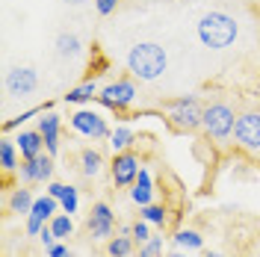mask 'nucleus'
I'll list each match as a JSON object with an SVG mask.
<instances>
[{
	"label": "nucleus",
	"instance_id": "nucleus-31",
	"mask_svg": "<svg viewBox=\"0 0 260 257\" xmlns=\"http://www.w3.org/2000/svg\"><path fill=\"white\" fill-rule=\"evenodd\" d=\"M65 192H68V183H56V180H50V183H48V195H50V198H56V201H59Z\"/></svg>",
	"mask_w": 260,
	"mask_h": 257
},
{
	"label": "nucleus",
	"instance_id": "nucleus-30",
	"mask_svg": "<svg viewBox=\"0 0 260 257\" xmlns=\"http://www.w3.org/2000/svg\"><path fill=\"white\" fill-rule=\"evenodd\" d=\"M115 6H118V0H95V9L98 15H113Z\"/></svg>",
	"mask_w": 260,
	"mask_h": 257
},
{
	"label": "nucleus",
	"instance_id": "nucleus-5",
	"mask_svg": "<svg viewBox=\"0 0 260 257\" xmlns=\"http://www.w3.org/2000/svg\"><path fill=\"white\" fill-rule=\"evenodd\" d=\"M95 101L104 110H110V113H124L130 104L136 101V86H133V80H115L110 86H104Z\"/></svg>",
	"mask_w": 260,
	"mask_h": 257
},
{
	"label": "nucleus",
	"instance_id": "nucleus-1",
	"mask_svg": "<svg viewBox=\"0 0 260 257\" xmlns=\"http://www.w3.org/2000/svg\"><path fill=\"white\" fill-rule=\"evenodd\" d=\"M195 33H198V42H201L204 48L225 50V48H231V45L237 42V36H240V24H237V18H231L228 12L213 9V12H207V15H201Z\"/></svg>",
	"mask_w": 260,
	"mask_h": 257
},
{
	"label": "nucleus",
	"instance_id": "nucleus-6",
	"mask_svg": "<svg viewBox=\"0 0 260 257\" xmlns=\"http://www.w3.org/2000/svg\"><path fill=\"white\" fill-rule=\"evenodd\" d=\"M68 121H71V130L86 136V139H110V133H113L107 118L95 110H77V113L68 115Z\"/></svg>",
	"mask_w": 260,
	"mask_h": 257
},
{
	"label": "nucleus",
	"instance_id": "nucleus-27",
	"mask_svg": "<svg viewBox=\"0 0 260 257\" xmlns=\"http://www.w3.org/2000/svg\"><path fill=\"white\" fill-rule=\"evenodd\" d=\"M39 113H42V110L36 107V110H27V113L15 115V118H9V121H3V130H21L24 124H27V121H30V118H36Z\"/></svg>",
	"mask_w": 260,
	"mask_h": 257
},
{
	"label": "nucleus",
	"instance_id": "nucleus-25",
	"mask_svg": "<svg viewBox=\"0 0 260 257\" xmlns=\"http://www.w3.org/2000/svg\"><path fill=\"white\" fill-rule=\"evenodd\" d=\"M139 219H145V222H151V225L162 228L166 222H169V213H166L162 204H145V207H139Z\"/></svg>",
	"mask_w": 260,
	"mask_h": 257
},
{
	"label": "nucleus",
	"instance_id": "nucleus-2",
	"mask_svg": "<svg viewBox=\"0 0 260 257\" xmlns=\"http://www.w3.org/2000/svg\"><path fill=\"white\" fill-rule=\"evenodd\" d=\"M169 68V56L157 42H136L127 50V71L139 80H157Z\"/></svg>",
	"mask_w": 260,
	"mask_h": 257
},
{
	"label": "nucleus",
	"instance_id": "nucleus-22",
	"mask_svg": "<svg viewBox=\"0 0 260 257\" xmlns=\"http://www.w3.org/2000/svg\"><path fill=\"white\" fill-rule=\"evenodd\" d=\"M48 225H50V231L56 234V240H59V242H62L65 237H71V234H74V219H71L68 213H62V210H59V213L50 219Z\"/></svg>",
	"mask_w": 260,
	"mask_h": 257
},
{
	"label": "nucleus",
	"instance_id": "nucleus-16",
	"mask_svg": "<svg viewBox=\"0 0 260 257\" xmlns=\"http://www.w3.org/2000/svg\"><path fill=\"white\" fill-rule=\"evenodd\" d=\"M53 45H56V53H59L62 59H77L83 53V39L77 33H59Z\"/></svg>",
	"mask_w": 260,
	"mask_h": 257
},
{
	"label": "nucleus",
	"instance_id": "nucleus-32",
	"mask_svg": "<svg viewBox=\"0 0 260 257\" xmlns=\"http://www.w3.org/2000/svg\"><path fill=\"white\" fill-rule=\"evenodd\" d=\"M39 240H42V245H45V248H50V245H56V234H53V231H50V225H45L42 228V234H39Z\"/></svg>",
	"mask_w": 260,
	"mask_h": 257
},
{
	"label": "nucleus",
	"instance_id": "nucleus-36",
	"mask_svg": "<svg viewBox=\"0 0 260 257\" xmlns=\"http://www.w3.org/2000/svg\"><path fill=\"white\" fill-rule=\"evenodd\" d=\"M204 257H225V254H219V251H207Z\"/></svg>",
	"mask_w": 260,
	"mask_h": 257
},
{
	"label": "nucleus",
	"instance_id": "nucleus-12",
	"mask_svg": "<svg viewBox=\"0 0 260 257\" xmlns=\"http://www.w3.org/2000/svg\"><path fill=\"white\" fill-rule=\"evenodd\" d=\"M113 228H115V213L110 210V204L98 201L95 207H92V216H89V234H92V240L113 237Z\"/></svg>",
	"mask_w": 260,
	"mask_h": 257
},
{
	"label": "nucleus",
	"instance_id": "nucleus-10",
	"mask_svg": "<svg viewBox=\"0 0 260 257\" xmlns=\"http://www.w3.org/2000/svg\"><path fill=\"white\" fill-rule=\"evenodd\" d=\"M59 210H62V207H59V201H56V198H50V195L36 198L30 216H27V234H30V237H39V234H42V228L48 225Z\"/></svg>",
	"mask_w": 260,
	"mask_h": 257
},
{
	"label": "nucleus",
	"instance_id": "nucleus-24",
	"mask_svg": "<svg viewBox=\"0 0 260 257\" xmlns=\"http://www.w3.org/2000/svg\"><path fill=\"white\" fill-rule=\"evenodd\" d=\"M133 139H136V133H133V127H115L113 133H110V145H113V151L118 154V151H127L130 145H133Z\"/></svg>",
	"mask_w": 260,
	"mask_h": 257
},
{
	"label": "nucleus",
	"instance_id": "nucleus-11",
	"mask_svg": "<svg viewBox=\"0 0 260 257\" xmlns=\"http://www.w3.org/2000/svg\"><path fill=\"white\" fill-rule=\"evenodd\" d=\"M18 175L24 183H50V175H53V157H45V154H39L36 160H21L18 166Z\"/></svg>",
	"mask_w": 260,
	"mask_h": 257
},
{
	"label": "nucleus",
	"instance_id": "nucleus-35",
	"mask_svg": "<svg viewBox=\"0 0 260 257\" xmlns=\"http://www.w3.org/2000/svg\"><path fill=\"white\" fill-rule=\"evenodd\" d=\"M62 3H71V6H83L86 0H62Z\"/></svg>",
	"mask_w": 260,
	"mask_h": 257
},
{
	"label": "nucleus",
	"instance_id": "nucleus-18",
	"mask_svg": "<svg viewBox=\"0 0 260 257\" xmlns=\"http://www.w3.org/2000/svg\"><path fill=\"white\" fill-rule=\"evenodd\" d=\"M98 83L95 80H86V83H80V86H74L68 95H65V104H89V101H95L98 98Z\"/></svg>",
	"mask_w": 260,
	"mask_h": 257
},
{
	"label": "nucleus",
	"instance_id": "nucleus-29",
	"mask_svg": "<svg viewBox=\"0 0 260 257\" xmlns=\"http://www.w3.org/2000/svg\"><path fill=\"white\" fill-rule=\"evenodd\" d=\"M133 240L139 242V245L151 240V222H145V219H139V222L133 225Z\"/></svg>",
	"mask_w": 260,
	"mask_h": 257
},
{
	"label": "nucleus",
	"instance_id": "nucleus-33",
	"mask_svg": "<svg viewBox=\"0 0 260 257\" xmlns=\"http://www.w3.org/2000/svg\"><path fill=\"white\" fill-rule=\"evenodd\" d=\"M48 257H74V254L68 251V245L56 242V245H50V248H48Z\"/></svg>",
	"mask_w": 260,
	"mask_h": 257
},
{
	"label": "nucleus",
	"instance_id": "nucleus-19",
	"mask_svg": "<svg viewBox=\"0 0 260 257\" xmlns=\"http://www.w3.org/2000/svg\"><path fill=\"white\" fill-rule=\"evenodd\" d=\"M32 204H36V198H32L30 189H15V192L9 195V213H18V216H30Z\"/></svg>",
	"mask_w": 260,
	"mask_h": 257
},
{
	"label": "nucleus",
	"instance_id": "nucleus-28",
	"mask_svg": "<svg viewBox=\"0 0 260 257\" xmlns=\"http://www.w3.org/2000/svg\"><path fill=\"white\" fill-rule=\"evenodd\" d=\"M162 254V237H151L139 245V257H160Z\"/></svg>",
	"mask_w": 260,
	"mask_h": 257
},
{
	"label": "nucleus",
	"instance_id": "nucleus-8",
	"mask_svg": "<svg viewBox=\"0 0 260 257\" xmlns=\"http://www.w3.org/2000/svg\"><path fill=\"white\" fill-rule=\"evenodd\" d=\"M139 172H142V163L133 151H118L110 163V175H113L115 186H133Z\"/></svg>",
	"mask_w": 260,
	"mask_h": 257
},
{
	"label": "nucleus",
	"instance_id": "nucleus-21",
	"mask_svg": "<svg viewBox=\"0 0 260 257\" xmlns=\"http://www.w3.org/2000/svg\"><path fill=\"white\" fill-rule=\"evenodd\" d=\"M172 240H175V245H178L180 251H198V248L204 245L201 234H198V231H192V228H180Z\"/></svg>",
	"mask_w": 260,
	"mask_h": 257
},
{
	"label": "nucleus",
	"instance_id": "nucleus-7",
	"mask_svg": "<svg viewBox=\"0 0 260 257\" xmlns=\"http://www.w3.org/2000/svg\"><path fill=\"white\" fill-rule=\"evenodd\" d=\"M3 86H6V92L12 98H27L39 89V74H36V68H30V65H15V68L6 71Z\"/></svg>",
	"mask_w": 260,
	"mask_h": 257
},
{
	"label": "nucleus",
	"instance_id": "nucleus-15",
	"mask_svg": "<svg viewBox=\"0 0 260 257\" xmlns=\"http://www.w3.org/2000/svg\"><path fill=\"white\" fill-rule=\"evenodd\" d=\"M130 201L136 204V207H145V204H154V177L148 169L139 172L136 177V183L130 186Z\"/></svg>",
	"mask_w": 260,
	"mask_h": 257
},
{
	"label": "nucleus",
	"instance_id": "nucleus-3",
	"mask_svg": "<svg viewBox=\"0 0 260 257\" xmlns=\"http://www.w3.org/2000/svg\"><path fill=\"white\" fill-rule=\"evenodd\" d=\"M234 127H237V115L228 104H210L204 107V115H201V130L216 139V142H225L234 136Z\"/></svg>",
	"mask_w": 260,
	"mask_h": 257
},
{
	"label": "nucleus",
	"instance_id": "nucleus-14",
	"mask_svg": "<svg viewBox=\"0 0 260 257\" xmlns=\"http://www.w3.org/2000/svg\"><path fill=\"white\" fill-rule=\"evenodd\" d=\"M39 130H42V136H45V148H48L50 157H56V151H59V130H62V118L56 113H45L39 118Z\"/></svg>",
	"mask_w": 260,
	"mask_h": 257
},
{
	"label": "nucleus",
	"instance_id": "nucleus-17",
	"mask_svg": "<svg viewBox=\"0 0 260 257\" xmlns=\"http://www.w3.org/2000/svg\"><path fill=\"white\" fill-rule=\"evenodd\" d=\"M101 169H104V154L95 151V148H83L80 151V172L86 177H95L101 175Z\"/></svg>",
	"mask_w": 260,
	"mask_h": 257
},
{
	"label": "nucleus",
	"instance_id": "nucleus-9",
	"mask_svg": "<svg viewBox=\"0 0 260 257\" xmlns=\"http://www.w3.org/2000/svg\"><path fill=\"white\" fill-rule=\"evenodd\" d=\"M234 139L245 151H260V113H243L237 115Z\"/></svg>",
	"mask_w": 260,
	"mask_h": 257
},
{
	"label": "nucleus",
	"instance_id": "nucleus-13",
	"mask_svg": "<svg viewBox=\"0 0 260 257\" xmlns=\"http://www.w3.org/2000/svg\"><path fill=\"white\" fill-rule=\"evenodd\" d=\"M15 145L18 151H21V160H36L39 154H45L48 148H45V136H42V130H18L15 136Z\"/></svg>",
	"mask_w": 260,
	"mask_h": 257
},
{
	"label": "nucleus",
	"instance_id": "nucleus-34",
	"mask_svg": "<svg viewBox=\"0 0 260 257\" xmlns=\"http://www.w3.org/2000/svg\"><path fill=\"white\" fill-rule=\"evenodd\" d=\"M169 257H192V251H180V248H178V251H172Z\"/></svg>",
	"mask_w": 260,
	"mask_h": 257
},
{
	"label": "nucleus",
	"instance_id": "nucleus-26",
	"mask_svg": "<svg viewBox=\"0 0 260 257\" xmlns=\"http://www.w3.org/2000/svg\"><path fill=\"white\" fill-rule=\"evenodd\" d=\"M59 207H62V213H68V216H74V213H77V207H80V195H77V186H68V192L59 198Z\"/></svg>",
	"mask_w": 260,
	"mask_h": 257
},
{
	"label": "nucleus",
	"instance_id": "nucleus-20",
	"mask_svg": "<svg viewBox=\"0 0 260 257\" xmlns=\"http://www.w3.org/2000/svg\"><path fill=\"white\" fill-rule=\"evenodd\" d=\"M18 154H21V151H18L15 139H3V142H0V166H3L6 175H9V172H18V166H21V163H18Z\"/></svg>",
	"mask_w": 260,
	"mask_h": 257
},
{
	"label": "nucleus",
	"instance_id": "nucleus-23",
	"mask_svg": "<svg viewBox=\"0 0 260 257\" xmlns=\"http://www.w3.org/2000/svg\"><path fill=\"white\" fill-rule=\"evenodd\" d=\"M133 237H127V234H118V237H113V240L107 242V254L110 257H130V251H133Z\"/></svg>",
	"mask_w": 260,
	"mask_h": 257
},
{
	"label": "nucleus",
	"instance_id": "nucleus-4",
	"mask_svg": "<svg viewBox=\"0 0 260 257\" xmlns=\"http://www.w3.org/2000/svg\"><path fill=\"white\" fill-rule=\"evenodd\" d=\"M201 115H204V107H201L198 95H183L169 104V121L178 130H186V133L198 130L201 127Z\"/></svg>",
	"mask_w": 260,
	"mask_h": 257
}]
</instances>
